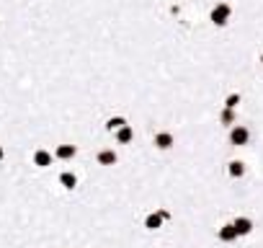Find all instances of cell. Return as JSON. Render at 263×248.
Instances as JSON below:
<instances>
[{
	"label": "cell",
	"instance_id": "1",
	"mask_svg": "<svg viewBox=\"0 0 263 248\" xmlns=\"http://www.w3.org/2000/svg\"><path fill=\"white\" fill-rule=\"evenodd\" d=\"M230 16H232V8L227 5V3H217L214 8H212V23L214 26H227V21H230Z\"/></svg>",
	"mask_w": 263,
	"mask_h": 248
},
{
	"label": "cell",
	"instance_id": "2",
	"mask_svg": "<svg viewBox=\"0 0 263 248\" xmlns=\"http://www.w3.org/2000/svg\"><path fill=\"white\" fill-rule=\"evenodd\" d=\"M250 140V132H248V127H243V124H235L232 130H230V142L232 145H238V148H243V145H248Z\"/></svg>",
	"mask_w": 263,
	"mask_h": 248
},
{
	"label": "cell",
	"instance_id": "3",
	"mask_svg": "<svg viewBox=\"0 0 263 248\" xmlns=\"http://www.w3.org/2000/svg\"><path fill=\"white\" fill-rule=\"evenodd\" d=\"M170 217V212L168 209H160V212H152V215H147L144 217V227L147 230H158V227L162 225V220H168Z\"/></svg>",
	"mask_w": 263,
	"mask_h": 248
},
{
	"label": "cell",
	"instance_id": "4",
	"mask_svg": "<svg viewBox=\"0 0 263 248\" xmlns=\"http://www.w3.org/2000/svg\"><path fill=\"white\" fill-rule=\"evenodd\" d=\"M176 145V140H173V135L170 132H160V135H155V148H160V150H170Z\"/></svg>",
	"mask_w": 263,
	"mask_h": 248
},
{
	"label": "cell",
	"instance_id": "5",
	"mask_svg": "<svg viewBox=\"0 0 263 248\" xmlns=\"http://www.w3.org/2000/svg\"><path fill=\"white\" fill-rule=\"evenodd\" d=\"M232 225H235V230H238V235H240V238L253 233V220H248V217H238Z\"/></svg>",
	"mask_w": 263,
	"mask_h": 248
},
{
	"label": "cell",
	"instance_id": "6",
	"mask_svg": "<svg viewBox=\"0 0 263 248\" xmlns=\"http://www.w3.org/2000/svg\"><path fill=\"white\" fill-rule=\"evenodd\" d=\"M217 235H220V241H224V243H232V241H238V230H235V225L230 223V225H222L220 227V233H217Z\"/></svg>",
	"mask_w": 263,
	"mask_h": 248
},
{
	"label": "cell",
	"instance_id": "7",
	"mask_svg": "<svg viewBox=\"0 0 263 248\" xmlns=\"http://www.w3.org/2000/svg\"><path fill=\"white\" fill-rule=\"evenodd\" d=\"M227 173L232 179H243V176H245V163H243V160H230L227 163Z\"/></svg>",
	"mask_w": 263,
	"mask_h": 248
},
{
	"label": "cell",
	"instance_id": "8",
	"mask_svg": "<svg viewBox=\"0 0 263 248\" xmlns=\"http://www.w3.org/2000/svg\"><path fill=\"white\" fill-rule=\"evenodd\" d=\"M75 153H78V150H75V145H60L54 155H57L60 160H70V158H75Z\"/></svg>",
	"mask_w": 263,
	"mask_h": 248
},
{
	"label": "cell",
	"instance_id": "9",
	"mask_svg": "<svg viewBox=\"0 0 263 248\" xmlns=\"http://www.w3.org/2000/svg\"><path fill=\"white\" fill-rule=\"evenodd\" d=\"M34 163L39 165V168H47V165H52V155L47 150H36L34 153Z\"/></svg>",
	"mask_w": 263,
	"mask_h": 248
},
{
	"label": "cell",
	"instance_id": "10",
	"mask_svg": "<svg viewBox=\"0 0 263 248\" xmlns=\"http://www.w3.org/2000/svg\"><path fill=\"white\" fill-rule=\"evenodd\" d=\"M116 160H119V158H116L114 150H101V153H98V163H101V165H114Z\"/></svg>",
	"mask_w": 263,
	"mask_h": 248
},
{
	"label": "cell",
	"instance_id": "11",
	"mask_svg": "<svg viewBox=\"0 0 263 248\" xmlns=\"http://www.w3.org/2000/svg\"><path fill=\"white\" fill-rule=\"evenodd\" d=\"M60 183H62V186H65V189H75V186H78V179H75V173L65 171V173H62V176H60Z\"/></svg>",
	"mask_w": 263,
	"mask_h": 248
},
{
	"label": "cell",
	"instance_id": "12",
	"mask_svg": "<svg viewBox=\"0 0 263 248\" xmlns=\"http://www.w3.org/2000/svg\"><path fill=\"white\" fill-rule=\"evenodd\" d=\"M121 127H126V119H121V116H114V119H108L106 130H108V132H119Z\"/></svg>",
	"mask_w": 263,
	"mask_h": 248
},
{
	"label": "cell",
	"instance_id": "13",
	"mask_svg": "<svg viewBox=\"0 0 263 248\" xmlns=\"http://www.w3.org/2000/svg\"><path fill=\"white\" fill-rule=\"evenodd\" d=\"M132 137H134V132H132V127H121V130L116 132V140H119L121 145H126V142H132Z\"/></svg>",
	"mask_w": 263,
	"mask_h": 248
},
{
	"label": "cell",
	"instance_id": "14",
	"mask_svg": "<svg viewBox=\"0 0 263 248\" xmlns=\"http://www.w3.org/2000/svg\"><path fill=\"white\" fill-rule=\"evenodd\" d=\"M220 119H222V124H235V109H227V106H224Z\"/></svg>",
	"mask_w": 263,
	"mask_h": 248
},
{
	"label": "cell",
	"instance_id": "15",
	"mask_svg": "<svg viewBox=\"0 0 263 248\" xmlns=\"http://www.w3.org/2000/svg\"><path fill=\"white\" fill-rule=\"evenodd\" d=\"M238 104H240V93H230L227 98H224V106H227V109H235Z\"/></svg>",
	"mask_w": 263,
	"mask_h": 248
},
{
	"label": "cell",
	"instance_id": "16",
	"mask_svg": "<svg viewBox=\"0 0 263 248\" xmlns=\"http://www.w3.org/2000/svg\"><path fill=\"white\" fill-rule=\"evenodd\" d=\"M3 155H5V153H3V148H0V160H3Z\"/></svg>",
	"mask_w": 263,
	"mask_h": 248
},
{
	"label": "cell",
	"instance_id": "17",
	"mask_svg": "<svg viewBox=\"0 0 263 248\" xmlns=\"http://www.w3.org/2000/svg\"><path fill=\"white\" fill-rule=\"evenodd\" d=\"M261 62H263V54H261Z\"/></svg>",
	"mask_w": 263,
	"mask_h": 248
}]
</instances>
